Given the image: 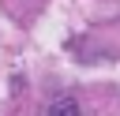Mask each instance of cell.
Segmentation results:
<instances>
[{
	"label": "cell",
	"mask_w": 120,
	"mask_h": 116,
	"mask_svg": "<svg viewBox=\"0 0 120 116\" xmlns=\"http://www.w3.org/2000/svg\"><path fill=\"white\" fill-rule=\"evenodd\" d=\"M49 116H79V105H75V97H56V101L49 105Z\"/></svg>",
	"instance_id": "1"
}]
</instances>
